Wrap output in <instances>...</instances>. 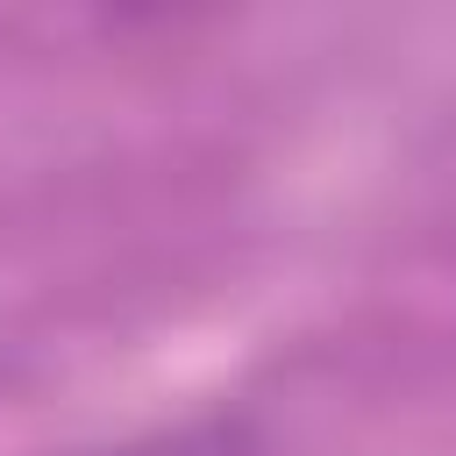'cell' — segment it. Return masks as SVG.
Returning a JSON list of instances; mask_svg holds the SVG:
<instances>
[{
  "label": "cell",
  "mask_w": 456,
  "mask_h": 456,
  "mask_svg": "<svg viewBox=\"0 0 456 456\" xmlns=\"http://www.w3.org/2000/svg\"><path fill=\"white\" fill-rule=\"evenodd\" d=\"M107 456H271V449L242 413H214V420H185L171 435H150V442L107 449Z\"/></svg>",
  "instance_id": "6da1fadb"
}]
</instances>
